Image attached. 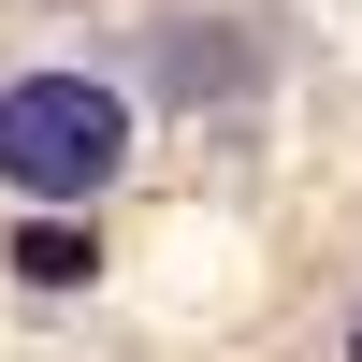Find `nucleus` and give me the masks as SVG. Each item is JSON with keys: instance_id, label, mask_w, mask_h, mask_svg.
<instances>
[{"instance_id": "f257e3e1", "label": "nucleus", "mask_w": 362, "mask_h": 362, "mask_svg": "<svg viewBox=\"0 0 362 362\" xmlns=\"http://www.w3.org/2000/svg\"><path fill=\"white\" fill-rule=\"evenodd\" d=\"M131 174V87L87 73V58H44V73H0V189L15 203H102Z\"/></svg>"}, {"instance_id": "f03ea898", "label": "nucleus", "mask_w": 362, "mask_h": 362, "mask_svg": "<svg viewBox=\"0 0 362 362\" xmlns=\"http://www.w3.org/2000/svg\"><path fill=\"white\" fill-rule=\"evenodd\" d=\"M87 261H102V247L73 232V203H29V232H15V276H29V290H73Z\"/></svg>"}, {"instance_id": "7ed1b4c3", "label": "nucleus", "mask_w": 362, "mask_h": 362, "mask_svg": "<svg viewBox=\"0 0 362 362\" xmlns=\"http://www.w3.org/2000/svg\"><path fill=\"white\" fill-rule=\"evenodd\" d=\"M348 362H362V319H348Z\"/></svg>"}]
</instances>
